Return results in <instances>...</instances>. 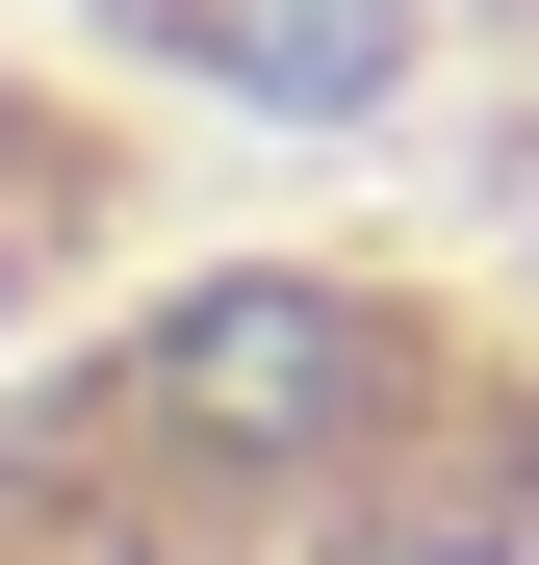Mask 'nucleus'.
Listing matches in <instances>:
<instances>
[{
  "instance_id": "f257e3e1",
  "label": "nucleus",
  "mask_w": 539,
  "mask_h": 565,
  "mask_svg": "<svg viewBox=\"0 0 539 565\" xmlns=\"http://www.w3.org/2000/svg\"><path fill=\"white\" fill-rule=\"evenodd\" d=\"M154 386L206 412V437H334L359 386H386V334H359L334 282H206V309L154 334Z\"/></svg>"
},
{
  "instance_id": "f03ea898",
  "label": "nucleus",
  "mask_w": 539,
  "mask_h": 565,
  "mask_svg": "<svg viewBox=\"0 0 539 565\" xmlns=\"http://www.w3.org/2000/svg\"><path fill=\"white\" fill-rule=\"evenodd\" d=\"M206 52L283 104H386V0H206Z\"/></svg>"
}]
</instances>
